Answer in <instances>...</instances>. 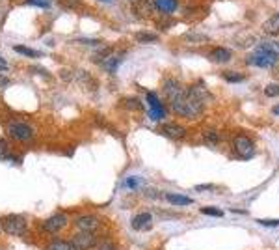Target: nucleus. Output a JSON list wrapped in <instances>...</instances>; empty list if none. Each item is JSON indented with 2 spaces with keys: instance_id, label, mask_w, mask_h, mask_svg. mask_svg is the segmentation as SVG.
<instances>
[{
  "instance_id": "nucleus-21",
  "label": "nucleus",
  "mask_w": 279,
  "mask_h": 250,
  "mask_svg": "<svg viewBox=\"0 0 279 250\" xmlns=\"http://www.w3.org/2000/svg\"><path fill=\"white\" fill-rule=\"evenodd\" d=\"M222 77L227 80V82H242V80H244V75H240V73H235V71H225Z\"/></svg>"
},
{
  "instance_id": "nucleus-26",
  "label": "nucleus",
  "mask_w": 279,
  "mask_h": 250,
  "mask_svg": "<svg viewBox=\"0 0 279 250\" xmlns=\"http://www.w3.org/2000/svg\"><path fill=\"white\" fill-rule=\"evenodd\" d=\"M259 224H263V226H279V221H265V219H261Z\"/></svg>"
},
{
  "instance_id": "nucleus-18",
  "label": "nucleus",
  "mask_w": 279,
  "mask_h": 250,
  "mask_svg": "<svg viewBox=\"0 0 279 250\" xmlns=\"http://www.w3.org/2000/svg\"><path fill=\"white\" fill-rule=\"evenodd\" d=\"M101 65H103V69L108 73H116L119 67V58L112 56V58H105L103 62H101Z\"/></svg>"
},
{
  "instance_id": "nucleus-3",
  "label": "nucleus",
  "mask_w": 279,
  "mask_h": 250,
  "mask_svg": "<svg viewBox=\"0 0 279 250\" xmlns=\"http://www.w3.org/2000/svg\"><path fill=\"white\" fill-rule=\"evenodd\" d=\"M0 228L11 237H24L30 232V224L24 215H4L0 219Z\"/></svg>"
},
{
  "instance_id": "nucleus-1",
  "label": "nucleus",
  "mask_w": 279,
  "mask_h": 250,
  "mask_svg": "<svg viewBox=\"0 0 279 250\" xmlns=\"http://www.w3.org/2000/svg\"><path fill=\"white\" fill-rule=\"evenodd\" d=\"M71 226L75 232H86V234H95V236H105L106 222L105 219L97 213H80L73 217Z\"/></svg>"
},
{
  "instance_id": "nucleus-15",
  "label": "nucleus",
  "mask_w": 279,
  "mask_h": 250,
  "mask_svg": "<svg viewBox=\"0 0 279 250\" xmlns=\"http://www.w3.org/2000/svg\"><path fill=\"white\" fill-rule=\"evenodd\" d=\"M95 250H119L118 241L110 236H101L99 237V243L95 247Z\"/></svg>"
},
{
  "instance_id": "nucleus-31",
  "label": "nucleus",
  "mask_w": 279,
  "mask_h": 250,
  "mask_svg": "<svg viewBox=\"0 0 279 250\" xmlns=\"http://www.w3.org/2000/svg\"><path fill=\"white\" fill-rule=\"evenodd\" d=\"M99 2H110V0H99Z\"/></svg>"
},
{
  "instance_id": "nucleus-8",
  "label": "nucleus",
  "mask_w": 279,
  "mask_h": 250,
  "mask_svg": "<svg viewBox=\"0 0 279 250\" xmlns=\"http://www.w3.org/2000/svg\"><path fill=\"white\" fill-rule=\"evenodd\" d=\"M233 146H235V151H237V155L240 159H251V157H253V153H255L253 140H251L250 136H246V135L235 136Z\"/></svg>"
},
{
  "instance_id": "nucleus-29",
  "label": "nucleus",
  "mask_w": 279,
  "mask_h": 250,
  "mask_svg": "<svg viewBox=\"0 0 279 250\" xmlns=\"http://www.w3.org/2000/svg\"><path fill=\"white\" fill-rule=\"evenodd\" d=\"M7 82H9V79H6V77H0V88L7 86Z\"/></svg>"
},
{
  "instance_id": "nucleus-10",
  "label": "nucleus",
  "mask_w": 279,
  "mask_h": 250,
  "mask_svg": "<svg viewBox=\"0 0 279 250\" xmlns=\"http://www.w3.org/2000/svg\"><path fill=\"white\" fill-rule=\"evenodd\" d=\"M160 135H164L169 140H181L186 136V129L179 123H164L160 127Z\"/></svg>"
},
{
  "instance_id": "nucleus-27",
  "label": "nucleus",
  "mask_w": 279,
  "mask_h": 250,
  "mask_svg": "<svg viewBox=\"0 0 279 250\" xmlns=\"http://www.w3.org/2000/svg\"><path fill=\"white\" fill-rule=\"evenodd\" d=\"M188 39H190V41H201V43H205V41H207V39H209V37H205V36H197V34H195V36H188Z\"/></svg>"
},
{
  "instance_id": "nucleus-17",
  "label": "nucleus",
  "mask_w": 279,
  "mask_h": 250,
  "mask_svg": "<svg viewBox=\"0 0 279 250\" xmlns=\"http://www.w3.org/2000/svg\"><path fill=\"white\" fill-rule=\"evenodd\" d=\"M13 50H17L22 56H30V58L43 56V52H39V50H35V49H30V47H24V45H13Z\"/></svg>"
},
{
  "instance_id": "nucleus-13",
  "label": "nucleus",
  "mask_w": 279,
  "mask_h": 250,
  "mask_svg": "<svg viewBox=\"0 0 279 250\" xmlns=\"http://www.w3.org/2000/svg\"><path fill=\"white\" fill-rule=\"evenodd\" d=\"M263 28H265V32L268 36H279V13L270 15Z\"/></svg>"
},
{
  "instance_id": "nucleus-12",
  "label": "nucleus",
  "mask_w": 279,
  "mask_h": 250,
  "mask_svg": "<svg viewBox=\"0 0 279 250\" xmlns=\"http://www.w3.org/2000/svg\"><path fill=\"white\" fill-rule=\"evenodd\" d=\"M153 6L156 11L160 13H173L175 9L179 7V2L177 0H153Z\"/></svg>"
},
{
  "instance_id": "nucleus-14",
  "label": "nucleus",
  "mask_w": 279,
  "mask_h": 250,
  "mask_svg": "<svg viewBox=\"0 0 279 250\" xmlns=\"http://www.w3.org/2000/svg\"><path fill=\"white\" fill-rule=\"evenodd\" d=\"M231 50L225 49V47H216V49L210 52V58L214 60V62H218V64H225V62H229L231 60Z\"/></svg>"
},
{
  "instance_id": "nucleus-30",
  "label": "nucleus",
  "mask_w": 279,
  "mask_h": 250,
  "mask_svg": "<svg viewBox=\"0 0 279 250\" xmlns=\"http://www.w3.org/2000/svg\"><path fill=\"white\" fill-rule=\"evenodd\" d=\"M272 112H274L276 116H279V105H276V107L272 108Z\"/></svg>"
},
{
  "instance_id": "nucleus-7",
  "label": "nucleus",
  "mask_w": 279,
  "mask_h": 250,
  "mask_svg": "<svg viewBox=\"0 0 279 250\" xmlns=\"http://www.w3.org/2000/svg\"><path fill=\"white\" fill-rule=\"evenodd\" d=\"M145 99H147V105H149V118L154 120V122L164 120L167 114V110H166V107H164V103L158 99V95L153 92H149Z\"/></svg>"
},
{
  "instance_id": "nucleus-2",
  "label": "nucleus",
  "mask_w": 279,
  "mask_h": 250,
  "mask_svg": "<svg viewBox=\"0 0 279 250\" xmlns=\"http://www.w3.org/2000/svg\"><path fill=\"white\" fill-rule=\"evenodd\" d=\"M69 224H71L69 215L60 211V213L50 215L45 221L39 222V224H37V232H39L41 236H47L49 239H52V237L62 236L63 232L69 228Z\"/></svg>"
},
{
  "instance_id": "nucleus-4",
  "label": "nucleus",
  "mask_w": 279,
  "mask_h": 250,
  "mask_svg": "<svg viewBox=\"0 0 279 250\" xmlns=\"http://www.w3.org/2000/svg\"><path fill=\"white\" fill-rule=\"evenodd\" d=\"M6 135L17 144H30L34 140V127L24 122H7Z\"/></svg>"
},
{
  "instance_id": "nucleus-23",
  "label": "nucleus",
  "mask_w": 279,
  "mask_h": 250,
  "mask_svg": "<svg viewBox=\"0 0 279 250\" xmlns=\"http://www.w3.org/2000/svg\"><path fill=\"white\" fill-rule=\"evenodd\" d=\"M266 97H279V84H268L265 88Z\"/></svg>"
},
{
  "instance_id": "nucleus-6",
  "label": "nucleus",
  "mask_w": 279,
  "mask_h": 250,
  "mask_svg": "<svg viewBox=\"0 0 279 250\" xmlns=\"http://www.w3.org/2000/svg\"><path fill=\"white\" fill-rule=\"evenodd\" d=\"M69 239L78 250H95V247L99 243V236H95V234H86V232H75Z\"/></svg>"
},
{
  "instance_id": "nucleus-9",
  "label": "nucleus",
  "mask_w": 279,
  "mask_h": 250,
  "mask_svg": "<svg viewBox=\"0 0 279 250\" xmlns=\"http://www.w3.org/2000/svg\"><path fill=\"white\" fill-rule=\"evenodd\" d=\"M131 226L136 232H147V230H151V226H153V215L149 213V211H141V213L134 215L133 221H131Z\"/></svg>"
},
{
  "instance_id": "nucleus-11",
  "label": "nucleus",
  "mask_w": 279,
  "mask_h": 250,
  "mask_svg": "<svg viewBox=\"0 0 279 250\" xmlns=\"http://www.w3.org/2000/svg\"><path fill=\"white\" fill-rule=\"evenodd\" d=\"M45 250H78V249L71 243V239H65V237H52V239H49Z\"/></svg>"
},
{
  "instance_id": "nucleus-24",
  "label": "nucleus",
  "mask_w": 279,
  "mask_h": 250,
  "mask_svg": "<svg viewBox=\"0 0 279 250\" xmlns=\"http://www.w3.org/2000/svg\"><path fill=\"white\" fill-rule=\"evenodd\" d=\"M140 183H141V179H140V178H127L123 185H125L127 189H138Z\"/></svg>"
},
{
  "instance_id": "nucleus-25",
  "label": "nucleus",
  "mask_w": 279,
  "mask_h": 250,
  "mask_svg": "<svg viewBox=\"0 0 279 250\" xmlns=\"http://www.w3.org/2000/svg\"><path fill=\"white\" fill-rule=\"evenodd\" d=\"M26 4L37 7H50V0H26Z\"/></svg>"
},
{
  "instance_id": "nucleus-28",
  "label": "nucleus",
  "mask_w": 279,
  "mask_h": 250,
  "mask_svg": "<svg viewBox=\"0 0 279 250\" xmlns=\"http://www.w3.org/2000/svg\"><path fill=\"white\" fill-rule=\"evenodd\" d=\"M0 71H7V62L4 58H0Z\"/></svg>"
},
{
  "instance_id": "nucleus-16",
  "label": "nucleus",
  "mask_w": 279,
  "mask_h": 250,
  "mask_svg": "<svg viewBox=\"0 0 279 250\" xmlns=\"http://www.w3.org/2000/svg\"><path fill=\"white\" fill-rule=\"evenodd\" d=\"M164 198L171 206H190V204H194V200L188 198V196H184V194H166Z\"/></svg>"
},
{
  "instance_id": "nucleus-19",
  "label": "nucleus",
  "mask_w": 279,
  "mask_h": 250,
  "mask_svg": "<svg viewBox=\"0 0 279 250\" xmlns=\"http://www.w3.org/2000/svg\"><path fill=\"white\" fill-rule=\"evenodd\" d=\"M203 140H205V144H209V146H218L220 144V135H218L214 129H207L203 133Z\"/></svg>"
},
{
  "instance_id": "nucleus-5",
  "label": "nucleus",
  "mask_w": 279,
  "mask_h": 250,
  "mask_svg": "<svg viewBox=\"0 0 279 250\" xmlns=\"http://www.w3.org/2000/svg\"><path fill=\"white\" fill-rule=\"evenodd\" d=\"M279 60V54L272 47H268V45H263V47H259L253 54L248 56V64L251 65H257V67H272L276 62Z\"/></svg>"
},
{
  "instance_id": "nucleus-22",
  "label": "nucleus",
  "mask_w": 279,
  "mask_h": 250,
  "mask_svg": "<svg viewBox=\"0 0 279 250\" xmlns=\"http://www.w3.org/2000/svg\"><path fill=\"white\" fill-rule=\"evenodd\" d=\"M201 213L207 215V217H216V219L223 217V211L218 208H201Z\"/></svg>"
},
{
  "instance_id": "nucleus-20",
  "label": "nucleus",
  "mask_w": 279,
  "mask_h": 250,
  "mask_svg": "<svg viewBox=\"0 0 279 250\" xmlns=\"http://www.w3.org/2000/svg\"><path fill=\"white\" fill-rule=\"evenodd\" d=\"M136 39L141 43H154V41H158V36L153 34V32H138V34H136Z\"/></svg>"
}]
</instances>
